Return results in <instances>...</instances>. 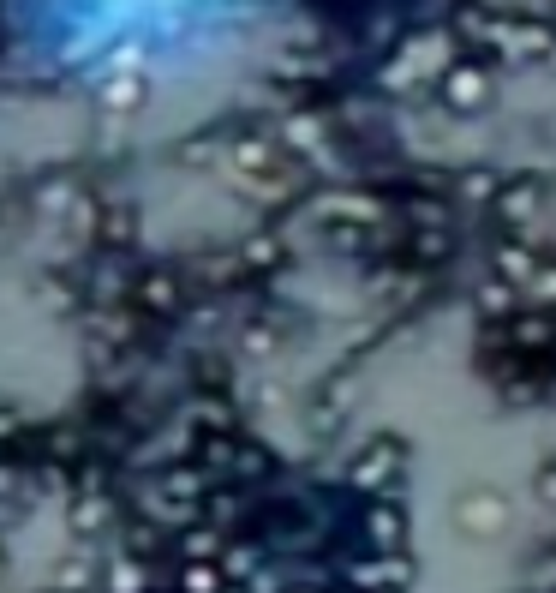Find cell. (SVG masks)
I'll return each mask as SVG.
<instances>
[{
  "label": "cell",
  "instance_id": "6da1fadb",
  "mask_svg": "<svg viewBox=\"0 0 556 593\" xmlns=\"http://www.w3.org/2000/svg\"><path fill=\"white\" fill-rule=\"evenodd\" d=\"M479 96H485V73H472V66L455 73V102H479Z\"/></svg>",
  "mask_w": 556,
  "mask_h": 593
},
{
  "label": "cell",
  "instance_id": "7a4b0ae2",
  "mask_svg": "<svg viewBox=\"0 0 556 593\" xmlns=\"http://www.w3.org/2000/svg\"><path fill=\"white\" fill-rule=\"evenodd\" d=\"M539 498H544V504H556V462H544V474H539Z\"/></svg>",
  "mask_w": 556,
  "mask_h": 593
}]
</instances>
